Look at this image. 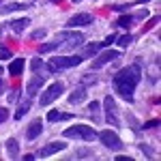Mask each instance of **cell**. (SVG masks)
<instances>
[{
  "label": "cell",
  "mask_w": 161,
  "mask_h": 161,
  "mask_svg": "<svg viewBox=\"0 0 161 161\" xmlns=\"http://www.w3.org/2000/svg\"><path fill=\"white\" fill-rule=\"evenodd\" d=\"M105 120L110 125H118V110H116V103L112 97H105Z\"/></svg>",
  "instance_id": "obj_8"
},
{
  "label": "cell",
  "mask_w": 161,
  "mask_h": 161,
  "mask_svg": "<svg viewBox=\"0 0 161 161\" xmlns=\"http://www.w3.org/2000/svg\"><path fill=\"white\" fill-rule=\"evenodd\" d=\"M84 99H86V88H84V86L75 88L73 92H71V97H69V101H71V103H82Z\"/></svg>",
  "instance_id": "obj_18"
},
{
  "label": "cell",
  "mask_w": 161,
  "mask_h": 161,
  "mask_svg": "<svg viewBox=\"0 0 161 161\" xmlns=\"http://www.w3.org/2000/svg\"><path fill=\"white\" fill-rule=\"evenodd\" d=\"M131 22H133V17H131V15H120V17H118V22H116V26L127 28V26H131Z\"/></svg>",
  "instance_id": "obj_23"
},
{
  "label": "cell",
  "mask_w": 161,
  "mask_h": 161,
  "mask_svg": "<svg viewBox=\"0 0 161 161\" xmlns=\"http://www.w3.org/2000/svg\"><path fill=\"white\" fill-rule=\"evenodd\" d=\"M0 2H4V0H0Z\"/></svg>",
  "instance_id": "obj_35"
},
{
  "label": "cell",
  "mask_w": 161,
  "mask_h": 161,
  "mask_svg": "<svg viewBox=\"0 0 161 161\" xmlns=\"http://www.w3.org/2000/svg\"><path fill=\"white\" fill-rule=\"evenodd\" d=\"M43 84H45V77L37 73L32 80H30V82H28V97H35V95L39 92V88L43 86Z\"/></svg>",
  "instance_id": "obj_12"
},
{
  "label": "cell",
  "mask_w": 161,
  "mask_h": 161,
  "mask_svg": "<svg viewBox=\"0 0 161 161\" xmlns=\"http://www.w3.org/2000/svg\"><path fill=\"white\" fill-rule=\"evenodd\" d=\"M15 99H17V90H13V92H11V97H9V101H15Z\"/></svg>",
  "instance_id": "obj_31"
},
{
  "label": "cell",
  "mask_w": 161,
  "mask_h": 161,
  "mask_svg": "<svg viewBox=\"0 0 161 161\" xmlns=\"http://www.w3.org/2000/svg\"><path fill=\"white\" fill-rule=\"evenodd\" d=\"M58 47V43L54 41V43H43V45H39V54H50Z\"/></svg>",
  "instance_id": "obj_22"
},
{
  "label": "cell",
  "mask_w": 161,
  "mask_h": 161,
  "mask_svg": "<svg viewBox=\"0 0 161 161\" xmlns=\"http://www.w3.org/2000/svg\"><path fill=\"white\" fill-rule=\"evenodd\" d=\"M2 92H4V82L0 80V95H2Z\"/></svg>",
  "instance_id": "obj_33"
},
{
  "label": "cell",
  "mask_w": 161,
  "mask_h": 161,
  "mask_svg": "<svg viewBox=\"0 0 161 161\" xmlns=\"http://www.w3.org/2000/svg\"><path fill=\"white\" fill-rule=\"evenodd\" d=\"M7 155H9L11 159H17V155H19V144H17L15 137H11V140L7 142Z\"/></svg>",
  "instance_id": "obj_17"
},
{
  "label": "cell",
  "mask_w": 161,
  "mask_h": 161,
  "mask_svg": "<svg viewBox=\"0 0 161 161\" xmlns=\"http://www.w3.org/2000/svg\"><path fill=\"white\" fill-rule=\"evenodd\" d=\"M41 37H45V28H39V30H35L30 35V39H41Z\"/></svg>",
  "instance_id": "obj_26"
},
{
  "label": "cell",
  "mask_w": 161,
  "mask_h": 161,
  "mask_svg": "<svg viewBox=\"0 0 161 161\" xmlns=\"http://www.w3.org/2000/svg\"><path fill=\"white\" fill-rule=\"evenodd\" d=\"M26 9H28V7L22 4V2H11V4H4V7L0 9V13L7 15V13H11V11H26Z\"/></svg>",
  "instance_id": "obj_20"
},
{
  "label": "cell",
  "mask_w": 161,
  "mask_h": 161,
  "mask_svg": "<svg viewBox=\"0 0 161 161\" xmlns=\"http://www.w3.org/2000/svg\"><path fill=\"white\" fill-rule=\"evenodd\" d=\"M0 71H2V69H0Z\"/></svg>",
  "instance_id": "obj_36"
},
{
  "label": "cell",
  "mask_w": 161,
  "mask_h": 161,
  "mask_svg": "<svg viewBox=\"0 0 161 161\" xmlns=\"http://www.w3.org/2000/svg\"><path fill=\"white\" fill-rule=\"evenodd\" d=\"M131 41H133V37H131V35H125V37H120V39H118V45H123V47H127V45H129Z\"/></svg>",
  "instance_id": "obj_25"
},
{
  "label": "cell",
  "mask_w": 161,
  "mask_h": 161,
  "mask_svg": "<svg viewBox=\"0 0 161 161\" xmlns=\"http://www.w3.org/2000/svg\"><path fill=\"white\" fill-rule=\"evenodd\" d=\"M62 136H64V137H71V140L92 142V140H97V131H95L92 127H88V125H73V127L64 129V131H62Z\"/></svg>",
  "instance_id": "obj_2"
},
{
  "label": "cell",
  "mask_w": 161,
  "mask_h": 161,
  "mask_svg": "<svg viewBox=\"0 0 161 161\" xmlns=\"http://www.w3.org/2000/svg\"><path fill=\"white\" fill-rule=\"evenodd\" d=\"M30 69H32L35 73H41V71H50V69H45V62L41 60V58H35V60L30 62Z\"/></svg>",
  "instance_id": "obj_21"
},
{
  "label": "cell",
  "mask_w": 161,
  "mask_h": 161,
  "mask_svg": "<svg viewBox=\"0 0 161 161\" xmlns=\"http://www.w3.org/2000/svg\"><path fill=\"white\" fill-rule=\"evenodd\" d=\"M99 140L105 144V148H110V150H120L123 148V142H120V137L116 136V131H101Z\"/></svg>",
  "instance_id": "obj_6"
},
{
  "label": "cell",
  "mask_w": 161,
  "mask_h": 161,
  "mask_svg": "<svg viewBox=\"0 0 161 161\" xmlns=\"http://www.w3.org/2000/svg\"><path fill=\"white\" fill-rule=\"evenodd\" d=\"M159 125V120H150V123H146V127H157Z\"/></svg>",
  "instance_id": "obj_32"
},
{
  "label": "cell",
  "mask_w": 161,
  "mask_h": 161,
  "mask_svg": "<svg viewBox=\"0 0 161 161\" xmlns=\"http://www.w3.org/2000/svg\"><path fill=\"white\" fill-rule=\"evenodd\" d=\"M116 58H120V54L114 50H101L99 56H95V62H92V69H101V67H105L108 62L116 60Z\"/></svg>",
  "instance_id": "obj_7"
},
{
  "label": "cell",
  "mask_w": 161,
  "mask_h": 161,
  "mask_svg": "<svg viewBox=\"0 0 161 161\" xmlns=\"http://www.w3.org/2000/svg\"><path fill=\"white\" fill-rule=\"evenodd\" d=\"M103 43H105V45H110V43H114V35H110V37L105 39V41H103Z\"/></svg>",
  "instance_id": "obj_30"
},
{
  "label": "cell",
  "mask_w": 161,
  "mask_h": 161,
  "mask_svg": "<svg viewBox=\"0 0 161 161\" xmlns=\"http://www.w3.org/2000/svg\"><path fill=\"white\" fill-rule=\"evenodd\" d=\"M142 153H144L146 157H150V155H153V153H150V148H148V146H142Z\"/></svg>",
  "instance_id": "obj_29"
},
{
  "label": "cell",
  "mask_w": 161,
  "mask_h": 161,
  "mask_svg": "<svg viewBox=\"0 0 161 161\" xmlns=\"http://www.w3.org/2000/svg\"><path fill=\"white\" fill-rule=\"evenodd\" d=\"M103 47H105V43H90V45H86V47L82 50V54H80V56H82V58H90V56H97V54H99Z\"/></svg>",
  "instance_id": "obj_13"
},
{
  "label": "cell",
  "mask_w": 161,
  "mask_h": 161,
  "mask_svg": "<svg viewBox=\"0 0 161 161\" xmlns=\"http://www.w3.org/2000/svg\"><path fill=\"white\" fill-rule=\"evenodd\" d=\"M137 82H140V64H129V67L120 69L118 73L114 75V88H116V92L127 101L133 99Z\"/></svg>",
  "instance_id": "obj_1"
},
{
  "label": "cell",
  "mask_w": 161,
  "mask_h": 161,
  "mask_svg": "<svg viewBox=\"0 0 161 161\" xmlns=\"http://www.w3.org/2000/svg\"><path fill=\"white\" fill-rule=\"evenodd\" d=\"M73 114H67V112H58V110H52L47 114V120L50 123H58V120H69Z\"/></svg>",
  "instance_id": "obj_16"
},
{
  "label": "cell",
  "mask_w": 161,
  "mask_h": 161,
  "mask_svg": "<svg viewBox=\"0 0 161 161\" xmlns=\"http://www.w3.org/2000/svg\"><path fill=\"white\" fill-rule=\"evenodd\" d=\"M140 2H148V0H140Z\"/></svg>",
  "instance_id": "obj_34"
},
{
  "label": "cell",
  "mask_w": 161,
  "mask_h": 161,
  "mask_svg": "<svg viewBox=\"0 0 161 161\" xmlns=\"http://www.w3.org/2000/svg\"><path fill=\"white\" fill-rule=\"evenodd\" d=\"M30 97H26V99H22V103L17 105V110H15V120H22L26 114H28V110H30Z\"/></svg>",
  "instance_id": "obj_14"
},
{
  "label": "cell",
  "mask_w": 161,
  "mask_h": 161,
  "mask_svg": "<svg viewBox=\"0 0 161 161\" xmlns=\"http://www.w3.org/2000/svg\"><path fill=\"white\" fill-rule=\"evenodd\" d=\"M62 90H64V86H62L60 82H54V84H52V86L47 88V90H45L43 95H41L39 103H41L43 108H45V105H50L52 101H56V99H58V97L62 95Z\"/></svg>",
  "instance_id": "obj_5"
},
{
  "label": "cell",
  "mask_w": 161,
  "mask_h": 161,
  "mask_svg": "<svg viewBox=\"0 0 161 161\" xmlns=\"http://www.w3.org/2000/svg\"><path fill=\"white\" fill-rule=\"evenodd\" d=\"M28 26H30V19L28 17H22V19H13L9 28H13V32H24Z\"/></svg>",
  "instance_id": "obj_15"
},
{
  "label": "cell",
  "mask_w": 161,
  "mask_h": 161,
  "mask_svg": "<svg viewBox=\"0 0 161 161\" xmlns=\"http://www.w3.org/2000/svg\"><path fill=\"white\" fill-rule=\"evenodd\" d=\"M41 131H43V123L41 120H32V123L26 127V137L28 140H37L41 136Z\"/></svg>",
  "instance_id": "obj_11"
},
{
  "label": "cell",
  "mask_w": 161,
  "mask_h": 161,
  "mask_svg": "<svg viewBox=\"0 0 161 161\" xmlns=\"http://www.w3.org/2000/svg\"><path fill=\"white\" fill-rule=\"evenodd\" d=\"M64 148H67L64 142H50V144H45V146L37 153V157H50V155H56V153H60V150H64Z\"/></svg>",
  "instance_id": "obj_9"
},
{
  "label": "cell",
  "mask_w": 161,
  "mask_h": 161,
  "mask_svg": "<svg viewBox=\"0 0 161 161\" xmlns=\"http://www.w3.org/2000/svg\"><path fill=\"white\" fill-rule=\"evenodd\" d=\"M9 58H11V50L4 47V45H0V60H9Z\"/></svg>",
  "instance_id": "obj_24"
},
{
  "label": "cell",
  "mask_w": 161,
  "mask_h": 161,
  "mask_svg": "<svg viewBox=\"0 0 161 161\" xmlns=\"http://www.w3.org/2000/svg\"><path fill=\"white\" fill-rule=\"evenodd\" d=\"M24 58H15V60L11 62V67H9V73L11 75H19L22 71H24Z\"/></svg>",
  "instance_id": "obj_19"
},
{
  "label": "cell",
  "mask_w": 161,
  "mask_h": 161,
  "mask_svg": "<svg viewBox=\"0 0 161 161\" xmlns=\"http://www.w3.org/2000/svg\"><path fill=\"white\" fill-rule=\"evenodd\" d=\"M92 24V15L90 13H77L69 19V28H77V26H88Z\"/></svg>",
  "instance_id": "obj_10"
},
{
  "label": "cell",
  "mask_w": 161,
  "mask_h": 161,
  "mask_svg": "<svg viewBox=\"0 0 161 161\" xmlns=\"http://www.w3.org/2000/svg\"><path fill=\"white\" fill-rule=\"evenodd\" d=\"M82 62V56H54L47 60V69L52 73L56 71H62V69H71V67H77Z\"/></svg>",
  "instance_id": "obj_3"
},
{
  "label": "cell",
  "mask_w": 161,
  "mask_h": 161,
  "mask_svg": "<svg viewBox=\"0 0 161 161\" xmlns=\"http://www.w3.org/2000/svg\"><path fill=\"white\" fill-rule=\"evenodd\" d=\"M7 118H9V112L4 110V108H0V123H4Z\"/></svg>",
  "instance_id": "obj_28"
},
{
  "label": "cell",
  "mask_w": 161,
  "mask_h": 161,
  "mask_svg": "<svg viewBox=\"0 0 161 161\" xmlns=\"http://www.w3.org/2000/svg\"><path fill=\"white\" fill-rule=\"evenodd\" d=\"M88 110L92 112V116L97 118V114H99V103H97V101H95V103H90V105H88Z\"/></svg>",
  "instance_id": "obj_27"
},
{
  "label": "cell",
  "mask_w": 161,
  "mask_h": 161,
  "mask_svg": "<svg viewBox=\"0 0 161 161\" xmlns=\"http://www.w3.org/2000/svg\"><path fill=\"white\" fill-rule=\"evenodd\" d=\"M56 43L60 47V43L67 47V50H73V47H80L84 43V35L82 32H75V30H62L56 35Z\"/></svg>",
  "instance_id": "obj_4"
}]
</instances>
